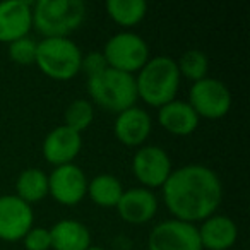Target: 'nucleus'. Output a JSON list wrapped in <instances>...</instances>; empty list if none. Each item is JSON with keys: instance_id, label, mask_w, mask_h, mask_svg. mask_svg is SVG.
Returning <instances> with one entry per match:
<instances>
[{"instance_id": "nucleus-1", "label": "nucleus", "mask_w": 250, "mask_h": 250, "mask_svg": "<svg viewBox=\"0 0 250 250\" xmlns=\"http://www.w3.org/2000/svg\"><path fill=\"white\" fill-rule=\"evenodd\" d=\"M163 199L171 214L180 221H204L221 204L223 185L211 168L195 163L185 165L167 178Z\"/></svg>"}, {"instance_id": "nucleus-2", "label": "nucleus", "mask_w": 250, "mask_h": 250, "mask_svg": "<svg viewBox=\"0 0 250 250\" xmlns=\"http://www.w3.org/2000/svg\"><path fill=\"white\" fill-rule=\"evenodd\" d=\"M136 86L137 96L143 98L147 104L163 106L173 101L180 86V72L177 62L165 55L147 60L139 70Z\"/></svg>"}, {"instance_id": "nucleus-3", "label": "nucleus", "mask_w": 250, "mask_h": 250, "mask_svg": "<svg viewBox=\"0 0 250 250\" xmlns=\"http://www.w3.org/2000/svg\"><path fill=\"white\" fill-rule=\"evenodd\" d=\"M86 18L81 0H38L33 5V26L45 38H67Z\"/></svg>"}, {"instance_id": "nucleus-4", "label": "nucleus", "mask_w": 250, "mask_h": 250, "mask_svg": "<svg viewBox=\"0 0 250 250\" xmlns=\"http://www.w3.org/2000/svg\"><path fill=\"white\" fill-rule=\"evenodd\" d=\"M87 93L103 110L117 115L127 108L136 106V100L139 98L136 77L111 67L87 79Z\"/></svg>"}, {"instance_id": "nucleus-5", "label": "nucleus", "mask_w": 250, "mask_h": 250, "mask_svg": "<svg viewBox=\"0 0 250 250\" xmlns=\"http://www.w3.org/2000/svg\"><path fill=\"white\" fill-rule=\"evenodd\" d=\"M81 48L69 38H43L36 46L35 63L43 74L67 81L81 72Z\"/></svg>"}, {"instance_id": "nucleus-6", "label": "nucleus", "mask_w": 250, "mask_h": 250, "mask_svg": "<svg viewBox=\"0 0 250 250\" xmlns=\"http://www.w3.org/2000/svg\"><path fill=\"white\" fill-rule=\"evenodd\" d=\"M103 55L108 67L132 74L143 69L144 63L149 60V46L143 36L130 31H122L108 40Z\"/></svg>"}, {"instance_id": "nucleus-7", "label": "nucleus", "mask_w": 250, "mask_h": 250, "mask_svg": "<svg viewBox=\"0 0 250 250\" xmlns=\"http://www.w3.org/2000/svg\"><path fill=\"white\" fill-rule=\"evenodd\" d=\"M188 104L194 108L197 117L221 118L229 111L231 94L219 79L204 77L192 84L188 93Z\"/></svg>"}, {"instance_id": "nucleus-8", "label": "nucleus", "mask_w": 250, "mask_h": 250, "mask_svg": "<svg viewBox=\"0 0 250 250\" xmlns=\"http://www.w3.org/2000/svg\"><path fill=\"white\" fill-rule=\"evenodd\" d=\"M149 250H202L199 229L194 223L168 219L158 223L149 233Z\"/></svg>"}, {"instance_id": "nucleus-9", "label": "nucleus", "mask_w": 250, "mask_h": 250, "mask_svg": "<svg viewBox=\"0 0 250 250\" xmlns=\"http://www.w3.org/2000/svg\"><path fill=\"white\" fill-rule=\"evenodd\" d=\"M35 214L28 202L18 195H0V238L16 242L33 228Z\"/></svg>"}, {"instance_id": "nucleus-10", "label": "nucleus", "mask_w": 250, "mask_h": 250, "mask_svg": "<svg viewBox=\"0 0 250 250\" xmlns=\"http://www.w3.org/2000/svg\"><path fill=\"white\" fill-rule=\"evenodd\" d=\"M86 192V175L74 163L55 167V170L48 177V194H52V197L60 204H77L84 199Z\"/></svg>"}, {"instance_id": "nucleus-11", "label": "nucleus", "mask_w": 250, "mask_h": 250, "mask_svg": "<svg viewBox=\"0 0 250 250\" xmlns=\"http://www.w3.org/2000/svg\"><path fill=\"white\" fill-rule=\"evenodd\" d=\"M132 170L136 178L147 187H163L171 173V161L160 146H144L134 154Z\"/></svg>"}, {"instance_id": "nucleus-12", "label": "nucleus", "mask_w": 250, "mask_h": 250, "mask_svg": "<svg viewBox=\"0 0 250 250\" xmlns=\"http://www.w3.org/2000/svg\"><path fill=\"white\" fill-rule=\"evenodd\" d=\"M33 26V5L28 0L0 2V42L12 43L28 36Z\"/></svg>"}, {"instance_id": "nucleus-13", "label": "nucleus", "mask_w": 250, "mask_h": 250, "mask_svg": "<svg viewBox=\"0 0 250 250\" xmlns=\"http://www.w3.org/2000/svg\"><path fill=\"white\" fill-rule=\"evenodd\" d=\"M83 147V137L79 132L72 130L67 125H59L43 141V156L48 163L60 165L72 163Z\"/></svg>"}, {"instance_id": "nucleus-14", "label": "nucleus", "mask_w": 250, "mask_h": 250, "mask_svg": "<svg viewBox=\"0 0 250 250\" xmlns=\"http://www.w3.org/2000/svg\"><path fill=\"white\" fill-rule=\"evenodd\" d=\"M117 211L124 221L143 225L154 218L158 211V199L147 188H129L122 194Z\"/></svg>"}, {"instance_id": "nucleus-15", "label": "nucleus", "mask_w": 250, "mask_h": 250, "mask_svg": "<svg viewBox=\"0 0 250 250\" xmlns=\"http://www.w3.org/2000/svg\"><path fill=\"white\" fill-rule=\"evenodd\" d=\"M151 132V117L139 106H130L120 111L115 120V136L127 146H139Z\"/></svg>"}, {"instance_id": "nucleus-16", "label": "nucleus", "mask_w": 250, "mask_h": 250, "mask_svg": "<svg viewBox=\"0 0 250 250\" xmlns=\"http://www.w3.org/2000/svg\"><path fill=\"white\" fill-rule=\"evenodd\" d=\"M199 229V240L202 249L209 250H228L233 247L238 236V228L235 221L228 216L212 214L202 221Z\"/></svg>"}, {"instance_id": "nucleus-17", "label": "nucleus", "mask_w": 250, "mask_h": 250, "mask_svg": "<svg viewBox=\"0 0 250 250\" xmlns=\"http://www.w3.org/2000/svg\"><path fill=\"white\" fill-rule=\"evenodd\" d=\"M158 122L163 129H167L175 136H188L197 129L199 117L187 101L173 100L160 106Z\"/></svg>"}, {"instance_id": "nucleus-18", "label": "nucleus", "mask_w": 250, "mask_h": 250, "mask_svg": "<svg viewBox=\"0 0 250 250\" xmlns=\"http://www.w3.org/2000/svg\"><path fill=\"white\" fill-rule=\"evenodd\" d=\"M53 250H86L91 247V233L87 226L76 219H62L50 229Z\"/></svg>"}, {"instance_id": "nucleus-19", "label": "nucleus", "mask_w": 250, "mask_h": 250, "mask_svg": "<svg viewBox=\"0 0 250 250\" xmlns=\"http://www.w3.org/2000/svg\"><path fill=\"white\" fill-rule=\"evenodd\" d=\"M86 194H89L91 201L101 208H117L124 194V187L115 175L101 173L87 182Z\"/></svg>"}, {"instance_id": "nucleus-20", "label": "nucleus", "mask_w": 250, "mask_h": 250, "mask_svg": "<svg viewBox=\"0 0 250 250\" xmlns=\"http://www.w3.org/2000/svg\"><path fill=\"white\" fill-rule=\"evenodd\" d=\"M18 197L31 206V202H38L48 194V175L40 168H26L21 171L16 182Z\"/></svg>"}, {"instance_id": "nucleus-21", "label": "nucleus", "mask_w": 250, "mask_h": 250, "mask_svg": "<svg viewBox=\"0 0 250 250\" xmlns=\"http://www.w3.org/2000/svg\"><path fill=\"white\" fill-rule=\"evenodd\" d=\"M106 12L118 24L134 26L144 19L147 4L144 0H108Z\"/></svg>"}, {"instance_id": "nucleus-22", "label": "nucleus", "mask_w": 250, "mask_h": 250, "mask_svg": "<svg viewBox=\"0 0 250 250\" xmlns=\"http://www.w3.org/2000/svg\"><path fill=\"white\" fill-rule=\"evenodd\" d=\"M177 67L178 72L184 74L187 79L197 83V81L204 79L206 74H208L209 60L208 55L201 50H187L177 62Z\"/></svg>"}, {"instance_id": "nucleus-23", "label": "nucleus", "mask_w": 250, "mask_h": 250, "mask_svg": "<svg viewBox=\"0 0 250 250\" xmlns=\"http://www.w3.org/2000/svg\"><path fill=\"white\" fill-rule=\"evenodd\" d=\"M94 118V110L93 104L89 103L84 98H79V100H74L72 103L67 106L65 110V124L67 127H70L76 132H83L91 125Z\"/></svg>"}, {"instance_id": "nucleus-24", "label": "nucleus", "mask_w": 250, "mask_h": 250, "mask_svg": "<svg viewBox=\"0 0 250 250\" xmlns=\"http://www.w3.org/2000/svg\"><path fill=\"white\" fill-rule=\"evenodd\" d=\"M36 46H38L36 40H33L31 36H22V38L9 43V57L12 62L19 63V65H29L36 59Z\"/></svg>"}, {"instance_id": "nucleus-25", "label": "nucleus", "mask_w": 250, "mask_h": 250, "mask_svg": "<svg viewBox=\"0 0 250 250\" xmlns=\"http://www.w3.org/2000/svg\"><path fill=\"white\" fill-rule=\"evenodd\" d=\"M26 250H50L52 249V238L50 229L46 228H31L24 235Z\"/></svg>"}, {"instance_id": "nucleus-26", "label": "nucleus", "mask_w": 250, "mask_h": 250, "mask_svg": "<svg viewBox=\"0 0 250 250\" xmlns=\"http://www.w3.org/2000/svg\"><path fill=\"white\" fill-rule=\"evenodd\" d=\"M106 69H108V62L104 59L103 52H89L81 60V70L84 74H87V79L98 76V74H101Z\"/></svg>"}, {"instance_id": "nucleus-27", "label": "nucleus", "mask_w": 250, "mask_h": 250, "mask_svg": "<svg viewBox=\"0 0 250 250\" xmlns=\"http://www.w3.org/2000/svg\"><path fill=\"white\" fill-rule=\"evenodd\" d=\"M86 250H104V249H101V247H93V245H91V247H87Z\"/></svg>"}]
</instances>
